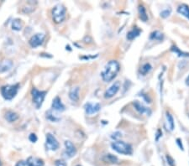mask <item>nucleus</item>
Masks as SVG:
<instances>
[{"label": "nucleus", "mask_w": 189, "mask_h": 166, "mask_svg": "<svg viewBox=\"0 0 189 166\" xmlns=\"http://www.w3.org/2000/svg\"><path fill=\"white\" fill-rule=\"evenodd\" d=\"M166 119H167V129L168 131H173L175 128V123H174V119L173 117L169 112L166 113Z\"/></svg>", "instance_id": "15"}, {"label": "nucleus", "mask_w": 189, "mask_h": 166, "mask_svg": "<svg viewBox=\"0 0 189 166\" xmlns=\"http://www.w3.org/2000/svg\"><path fill=\"white\" fill-rule=\"evenodd\" d=\"M76 153H77V148L74 146V144L69 140L65 141V153H64L65 156L70 159L74 157Z\"/></svg>", "instance_id": "11"}, {"label": "nucleus", "mask_w": 189, "mask_h": 166, "mask_svg": "<svg viewBox=\"0 0 189 166\" xmlns=\"http://www.w3.org/2000/svg\"><path fill=\"white\" fill-rule=\"evenodd\" d=\"M171 50L172 52H174L176 55H177L179 57H189V53L182 51L178 47L176 46H172L171 48Z\"/></svg>", "instance_id": "22"}, {"label": "nucleus", "mask_w": 189, "mask_h": 166, "mask_svg": "<svg viewBox=\"0 0 189 166\" xmlns=\"http://www.w3.org/2000/svg\"><path fill=\"white\" fill-rule=\"evenodd\" d=\"M151 69H152V67H151V65L150 64V63H145V64H144L141 67V69H140V73L143 75V76H145L146 74H148L150 71H151Z\"/></svg>", "instance_id": "25"}, {"label": "nucleus", "mask_w": 189, "mask_h": 166, "mask_svg": "<svg viewBox=\"0 0 189 166\" xmlns=\"http://www.w3.org/2000/svg\"><path fill=\"white\" fill-rule=\"evenodd\" d=\"M166 159H167V164H168L169 166H175V160H173L172 157H171L170 155H167L166 156Z\"/></svg>", "instance_id": "28"}, {"label": "nucleus", "mask_w": 189, "mask_h": 166, "mask_svg": "<svg viewBox=\"0 0 189 166\" xmlns=\"http://www.w3.org/2000/svg\"><path fill=\"white\" fill-rule=\"evenodd\" d=\"M162 136V130H161V129H158V130H157V133H156V136H155V140H156V141H158L159 139H160Z\"/></svg>", "instance_id": "32"}, {"label": "nucleus", "mask_w": 189, "mask_h": 166, "mask_svg": "<svg viewBox=\"0 0 189 166\" xmlns=\"http://www.w3.org/2000/svg\"><path fill=\"white\" fill-rule=\"evenodd\" d=\"M84 109L85 112L88 115H93L98 113L100 109H101V105L100 103H92V102H87L84 105Z\"/></svg>", "instance_id": "9"}, {"label": "nucleus", "mask_w": 189, "mask_h": 166, "mask_svg": "<svg viewBox=\"0 0 189 166\" xmlns=\"http://www.w3.org/2000/svg\"><path fill=\"white\" fill-rule=\"evenodd\" d=\"M150 39L153 40H159V41H162L164 39V34L160 32L159 30H155L153 31L152 33L150 34Z\"/></svg>", "instance_id": "23"}, {"label": "nucleus", "mask_w": 189, "mask_h": 166, "mask_svg": "<svg viewBox=\"0 0 189 166\" xmlns=\"http://www.w3.org/2000/svg\"><path fill=\"white\" fill-rule=\"evenodd\" d=\"M20 84L6 85L1 87V94L5 100H12L17 95Z\"/></svg>", "instance_id": "3"}, {"label": "nucleus", "mask_w": 189, "mask_h": 166, "mask_svg": "<svg viewBox=\"0 0 189 166\" xmlns=\"http://www.w3.org/2000/svg\"><path fill=\"white\" fill-rule=\"evenodd\" d=\"M46 94H47V92L46 91H40V90L36 89L35 87L32 88V90H31L32 100H33V102L34 103L35 107L37 109L41 108V106H42Z\"/></svg>", "instance_id": "5"}, {"label": "nucleus", "mask_w": 189, "mask_h": 166, "mask_svg": "<svg viewBox=\"0 0 189 166\" xmlns=\"http://www.w3.org/2000/svg\"><path fill=\"white\" fill-rule=\"evenodd\" d=\"M176 144H177L178 147L180 148V149H182V151H183V150H184V148H183V145H182V140L180 139H176Z\"/></svg>", "instance_id": "33"}, {"label": "nucleus", "mask_w": 189, "mask_h": 166, "mask_svg": "<svg viewBox=\"0 0 189 166\" xmlns=\"http://www.w3.org/2000/svg\"><path fill=\"white\" fill-rule=\"evenodd\" d=\"M4 118L8 123H14L19 119V115L13 111H7L4 115Z\"/></svg>", "instance_id": "17"}, {"label": "nucleus", "mask_w": 189, "mask_h": 166, "mask_svg": "<svg viewBox=\"0 0 189 166\" xmlns=\"http://www.w3.org/2000/svg\"><path fill=\"white\" fill-rule=\"evenodd\" d=\"M177 12L189 20V6H188L187 4L179 5L177 8Z\"/></svg>", "instance_id": "19"}, {"label": "nucleus", "mask_w": 189, "mask_h": 166, "mask_svg": "<svg viewBox=\"0 0 189 166\" xmlns=\"http://www.w3.org/2000/svg\"><path fill=\"white\" fill-rule=\"evenodd\" d=\"M120 82L119 81H116L110 87H108V89L106 90V92L104 93V97L105 98H112L113 97H115V95L117 94V92L119 91L120 88Z\"/></svg>", "instance_id": "10"}, {"label": "nucleus", "mask_w": 189, "mask_h": 166, "mask_svg": "<svg viewBox=\"0 0 189 166\" xmlns=\"http://www.w3.org/2000/svg\"><path fill=\"white\" fill-rule=\"evenodd\" d=\"M23 28V21L20 19H14L12 21V29L15 31H20Z\"/></svg>", "instance_id": "21"}, {"label": "nucleus", "mask_w": 189, "mask_h": 166, "mask_svg": "<svg viewBox=\"0 0 189 166\" xmlns=\"http://www.w3.org/2000/svg\"><path fill=\"white\" fill-rule=\"evenodd\" d=\"M15 166H44V161L40 158L30 156L26 160L19 161Z\"/></svg>", "instance_id": "6"}, {"label": "nucleus", "mask_w": 189, "mask_h": 166, "mask_svg": "<svg viewBox=\"0 0 189 166\" xmlns=\"http://www.w3.org/2000/svg\"><path fill=\"white\" fill-rule=\"evenodd\" d=\"M51 107H52L53 110L57 111V112H63L66 109V107L64 106V104L62 103L61 98L59 97H56L54 99H53Z\"/></svg>", "instance_id": "14"}, {"label": "nucleus", "mask_w": 189, "mask_h": 166, "mask_svg": "<svg viewBox=\"0 0 189 166\" xmlns=\"http://www.w3.org/2000/svg\"><path fill=\"white\" fill-rule=\"evenodd\" d=\"M141 33V30L140 29H138L137 27H135L134 29H132L130 31H129L127 34V39L129 40H133L135 39L136 37H138Z\"/></svg>", "instance_id": "18"}, {"label": "nucleus", "mask_w": 189, "mask_h": 166, "mask_svg": "<svg viewBox=\"0 0 189 166\" xmlns=\"http://www.w3.org/2000/svg\"><path fill=\"white\" fill-rule=\"evenodd\" d=\"M104 161L107 162V163H110V164H117L119 163V159L114 155V154H111V153H108V154H106L104 156Z\"/></svg>", "instance_id": "24"}, {"label": "nucleus", "mask_w": 189, "mask_h": 166, "mask_svg": "<svg viewBox=\"0 0 189 166\" xmlns=\"http://www.w3.org/2000/svg\"><path fill=\"white\" fill-rule=\"evenodd\" d=\"M0 166H2V164H1V161H0Z\"/></svg>", "instance_id": "35"}, {"label": "nucleus", "mask_w": 189, "mask_h": 166, "mask_svg": "<svg viewBox=\"0 0 189 166\" xmlns=\"http://www.w3.org/2000/svg\"><path fill=\"white\" fill-rule=\"evenodd\" d=\"M46 147L47 150H51V151H56L59 148L60 144L57 139H56L54 135H52L51 133H47L46 136Z\"/></svg>", "instance_id": "7"}, {"label": "nucleus", "mask_w": 189, "mask_h": 166, "mask_svg": "<svg viewBox=\"0 0 189 166\" xmlns=\"http://www.w3.org/2000/svg\"><path fill=\"white\" fill-rule=\"evenodd\" d=\"M14 66V63L11 60H4L0 61V73H4L10 71Z\"/></svg>", "instance_id": "13"}, {"label": "nucleus", "mask_w": 189, "mask_h": 166, "mask_svg": "<svg viewBox=\"0 0 189 166\" xmlns=\"http://www.w3.org/2000/svg\"><path fill=\"white\" fill-rule=\"evenodd\" d=\"M44 40H45V34H35L30 39L29 44L30 45V46L32 48H36V47L41 46L44 43Z\"/></svg>", "instance_id": "8"}, {"label": "nucleus", "mask_w": 189, "mask_h": 166, "mask_svg": "<svg viewBox=\"0 0 189 166\" xmlns=\"http://www.w3.org/2000/svg\"><path fill=\"white\" fill-rule=\"evenodd\" d=\"M77 166H82V165H77Z\"/></svg>", "instance_id": "36"}, {"label": "nucleus", "mask_w": 189, "mask_h": 166, "mask_svg": "<svg viewBox=\"0 0 189 166\" xmlns=\"http://www.w3.org/2000/svg\"><path fill=\"white\" fill-rule=\"evenodd\" d=\"M120 137H121V133H119V132H116V133H113L112 136H111V138L114 139L115 140H117L119 138H120Z\"/></svg>", "instance_id": "31"}, {"label": "nucleus", "mask_w": 189, "mask_h": 166, "mask_svg": "<svg viewBox=\"0 0 189 166\" xmlns=\"http://www.w3.org/2000/svg\"><path fill=\"white\" fill-rule=\"evenodd\" d=\"M29 139H30V142H32V143H35L38 139H37V136L35 135V133H30V136H29Z\"/></svg>", "instance_id": "30"}, {"label": "nucleus", "mask_w": 189, "mask_h": 166, "mask_svg": "<svg viewBox=\"0 0 189 166\" xmlns=\"http://www.w3.org/2000/svg\"><path fill=\"white\" fill-rule=\"evenodd\" d=\"M120 70L119 63L117 60H110L104 67L103 71L101 72V77L103 81L109 82L113 81Z\"/></svg>", "instance_id": "1"}, {"label": "nucleus", "mask_w": 189, "mask_h": 166, "mask_svg": "<svg viewBox=\"0 0 189 166\" xmlns=\"http://www.w3.org/2000/svg\"><path fill=\"white\" fill-rule=\"evenodd\" d=\"M67 8L62 4H56L52 8V19L56 24H60L66 18Z\"/></svg>", "instance_id": "4"}, {"label": "nucleus", "mask_w": 189, "mask_h": 166, "mask_svg": "<svg viewBox=\"0 0 189 166\" xmlns=\"http://www.w3.org/2000/svg\"><path fill=\"white\" fill-rule=\"evenodd\" d=\"M46 118H47L48 120H50V121H51V122H58V121L60 120L59 118H56V116H54V115L52 114L51 110L46 112Z\"/></svg>", "instance_id": "26"}, {"label": "nucleus", "mask_w": 189, "mask_h": 166, "mask_svg": "<svg viewBox=\"0 0 189 166\" xmlns=\"http://www.w3.org/2000/svg\"><path fill=\"white\" fill-rule=\"evenodd\" d=\"M55 165L56 166H67V163L63 160H57L55 162Z\"/></svg>", "instance_id": "29"}, {"label": "nucleus", "mask_w": 189, "mask_h": 166, "mask_svg": "<svg viewBox=\"0 0 189 166\" xmlns=\"http://www.w3.org/2000/svg\"><path fill=\"white\" fill-rule=\"evenodd\" d=\"M79 92H80V88L78 86L76 87H72L70 92H69V98L72 100V102H78L79 100Z\"/></svg>", "instance_id": "16"}, {"label": "nucleus", "mask_w": 189, "mask_h": 166, "mask_svg": "<svg viewBox=\"0 0 189 166\" xmlns=\"http://www.w3.org/2000/svg\"><path fill=\"white\" fill-rule=\"evenodd\" d=\"M133 106L135 108V110L137 111V112H139V113H141V114H146L147 116H150V114H151V110L147 107V106H144L142 103H141L140 102H138V101H135L134 102H133Z\"/></svg>", "instance_id": "12"}, {"label": "nucleus", "mask_w": 189, "mask_h": 166, "mask_svg": "<svg viewBox=\"0 0 189 166\" xmlns=\"http://www.w3.org/2000/svg\"><path fill=\"white\" fill-rule=\"evenodd\" d=\"M112 148L117 153L124 154V155H131L133 153V148L132 146L123 141H115L111 144Z\"/></svg>", "instance_id": "2"}, {"label": "nucleus", "mask_w": 189, "mask_h": 166, "mask_svg": "<svg viewBox=\"0 0 189 166\" xmlns=\"http://www.w3.org/2000/svg\"><path fill=\"white\" fill-rule=\"evenodd\" d=\"M171 8H167V9H165V10H163L161 12V17L162 18H167L170 16V14H171Z\"/></svg>", "instance_id": "27"}, {"label": "nucleus", "mask_w": 189, "mask_h": 166, "mask_svg": "<svg viewBox=\"0 0 189 166\" xmlns=\"http://www.w3.org/2000/svg\"><path fill=\"white\" fill-rule=\"evenodd\" d=\"M138 12H139L140 19L143 22H146L148 20V15H147V13H146V9L143 5H140L138 7Z\"/></svg>", "instance_id": "20"}, {"label": "nucleus", "mask_w": 189, "mask_h": 166, "mask_svg": "<svg viewBox=\"0 0 189 166\" xmlns=\"http://www.w3.org/2000/svg\"><path fill=\"white\" fill-rule=\"evenodd\" d=\"M186 85L189 86V76L187 77V79H186Z\"/></svg>", "instance_id": "34"}]
</instances>
